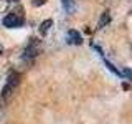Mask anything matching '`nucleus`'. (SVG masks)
Returning <instances> with one entry per match:
<instances>
[{
  "instance_id": "6",
  "label": "nucleus",
  "mask_w": 132,
  "mask_h": 124,
  "mask_svg": "<svg viewBox=\"0 0 132 124\" xmlns=\"http://www.w3.org/2000/svg\"><path fill=\"white\" fill-rule=\"evenodd\" d=\"M63 2V8L66 10V13H73L74 12V0H61Z\"/></svg>"
},
{
  "instance_id": "3",
  "label": "nucleus",
  "mask_w": 132,
  "mask_h": 124,
  "mask_svg": "<svg viewBox=\"0 0 132 124\" xmlns=\"http://www.w3.org/2000/svg\"><path fill=\"white\" fill-rule=\"evenodd\" d=\"M40 53V40H36V38H31L30 40V43L25 47L23 50V58H33V56H36Z\"/></svg>"
},
{
  "instance_id": "9",
  "label": "nucleus",
  "mask_w": 132,
  "mask_h": 124,
  "mask_svg": "<svg viewBox=\"0 0 132 124\" xmlns=\"http://www.w3.org/2000/svg\"><path fill=\"white\" fill-rule=\"evenodd\" d=\"M2 51H3V48H2V47H0V55H2Z\"/></svg>"
},
{
  "instance_id": "4",
  "label": "nucleus",
  "mask_w": 132,
  "mask_h": 124,
  "mask_svg": "<svg viewBox=\"0 0 132 124\" xmlns=\"http://www.w3.org/2000/svg\"><path fill=\"white\" fill-rule=\"evenodd\" d=\"M81 35H79V32H76V30H69L68 32V43H71V45H81Z\"/></svg>"
},
{
  "instance_id": "1",
  "label": "nucleus",
  "mask_w": 132,
  "mask_h": 124,
  "mask_svg": "<svg viewBox=\"0 0 132 124\" xmlns=\"http://www.w3.org/2000/svg\"><path fill=\"white\" fill-rule=\"evenodd\" d=\"M18 83H20V74L18 73H10L8 74V78L5 81V86H3V89H2V98L7 99L15 91V88L18 86Z\"/></svg>"
},
{
  "instance_id": "7",
  "label": "nucleus",
  "mask_w": 132,
  "mask_h": 124,
  "mask_svg": "<svg viewBox=\"0 0 132 124\" xmlns=\"http://www.w3.org/2000/svg\"><path fill=\"white\" fill-rule=\"evenodd\" d=\"M107 22H109V13L104 12L102 17H101V22H99V28H102V27H104V23H107Z\"/></svg>"
},
{
  "instance_id": "5",
  "label": "nucleus",
  "mask_w": 132,
  "mask_h": 124,
  "mask_svg": "<svg viewBox=\"0 0 132 124\" xmlns=\"http://www.w3.org/2000/svg\"><path fill=\"white\" fill-rule=\"evenodd\" d=\"M51 27H53V20H45V22L40 25V33L41 35H46Z\"/></svg>"
},
{
  "instance_id": "8",
  "label": "nucleus",
  "mask_w": 132,
  "mask_h": 124,
  "mask_svg": "<svg viewBox=\"0 0 132 124\" xmlns=\"http://www.w3.org/2000/svg\"><path fill=\"white\" fill-rule=\"evenodd\" d=\"M45 2H46V0H33V5H36V7H38V5H43Z\"/></svg>"
},
{
  "instance_id": "2",
  "label": "nucleus",
  "mask_w": 132,
  "mask_h": 124,
  "mask_svg": "<svg viewBox=\"0 0 132 124\" xmlns=\"http://www.w3.org/2000/svg\"><path fill=\"white\" fill-rule=\"evenodd\" d=\"M23 25V18L18 13H7L3 17V27L7 28H20Z\"/></svg>"
}]
</instances>
